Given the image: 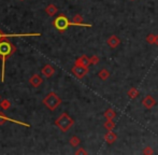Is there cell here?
Listing matches in <instances>:
<instances>
[{
  "instance_id": "obj_1",
  "label": "cell",
  "mask_w": 158,
  "mask_h": 155,
  "mask_svg": "<svg viewBox=\"0 0 158 155\" xmlns=\"http://www.w3.org/2000/svg\"><path fill=\"white\" fill-rule=\"evenodd\" d=\"M16 52V46L10 42L8 39H3L0 41V59L2 61V71H1V81H4V66L6 61L10 56H12Z\"/></svg>"
},
{
  "instance_id": "obj_2",
  "label": "cell",
  "mask_w": 158,
  "mask_h": 155,
  "mask_svg": "<svg viewBox=\"0 0 158 155\" xmlns=\"http://www.w3.org/2000/svg\"><path fill=\"white\" fill-rule=\"evenodd\" d=\"M43 105L45 106L48 109H50L51 111H54L57 107H59V106L61 105V99L56 93L51 92L44 97Z\"/></svg>"
},
{
  "instance_id": "obj_3",
  "label": "cell",
  "mask_w": 158,
  "mask_h": 155,
  "mask_svg": "<svg viewBox=\"0 0 158 155\" xmlns=\"http://www.w3.org/2000/svg\"><path fill=\"white\" fill-rule=\"evenodd\" d=\"M53 25H54V27L56 28L59 32H64L68 29L69 26L72 25V22L69 21V19L64 14H60L54 19Z\"/></svg>"
},
{
  "instance_id": "obj_4",
  "label": "cell",
  "mask_w": 158,
  "mask_h": 155,
  "mask_svg": "<svg viewBox=\"0 0 158 155\" xmlns=\"http://www.w3.org/2000/svg\"><path fill=\"white\" fill-rule=\"evenodd\" d=\"M73 119H71L70 116L68 115L67 113H63L60 116L58 117V119L55 121V125L57 126V127L59 128V129L61 130V132H67V130L69 129V128L71 127V126L73 125Z\"/></svg>"
},
{
  "instance_id": "obj_5",
  "label": "cell",
  "mask_w": 158,
  "mask_h": 155,
  "mask_svg": "<svg viewBox=\"0 0 158 155\" xmlns=\"http://www.w3.org/2000/svg\"><path fill=\"white\" fill-rule=\"evenodd\" d=\"M72 72L75 77L81 79V78H83L88 72V67H83V66L75 64V66L72 68Z\"/></svg>"
},
{
  "instance_id": "obj_6",
  "label": "cell",
  "mask_w": 158,
  "mask_h": 155,
  "mask_svg": "<svg viewBox=\"0 0 158 155\" xmlns=\"http://www.w3.org/2000/svg\"><path fill=\"white\" fill-rule=\"evenodd\" d=\"M42 82H43V80H42V78L40 77L39 74H33V76L29 79L30 85H32L33 87H38V86H40L42 84Z\"/></svg>"
},
{
  "instance_id": "obj_7",
  "label": "cell",
  "mask_w": 158,
  "mask_h": 155,
  "mask_svg": "<svg viewBox=\"0 0 158 155\" xmlns=\"http://www.w3.org/2000/svg\"><path fill=\"white\" fill-rule=\"evenodd\" d=\"M72 25H74V26H84V27H92V25H88V24H84L83 23V17H82L80 14L74 15V17H73Z\"/></svg>"
},
{
  "instance_id": "obj_8",
  "label": "cell",
  "mask_w": 158,
  "mask_h": 155,
  "mask_svg": "<svg viewBox=\"0 0 158 155\" xmlns=\"http://www.w3.org/2000/svg\"><path fill=\"white\" fill-rule=\"evenodd\" d=\"M41 71H42V74L46 78H51L55 73V69L51 65H45L43 68H42Z\"/></svg>"
},
{
  "instance_id": "obj_9",
  "label": "cell",
  "mask_w": 158,
  "mask_h": 155,
  "mask_svg": "<svg viewBox=\"0 0 158 155\" xmlns=\"http://www.w3.org/2000/svg\"><path fill=\"white\" fill-rule=\"evenodd\" d=\"M75 64H77V65L83 66V67H88V66L92 64V61H90V58H88L87 56L83 55V56H81L77 61H75Z\"/></svg>"
},
{
  "instance_id": "obj_10",
  "label": "cell",
  "mask_w": 158,
  "mask_h": 155,
  "mask_svg": "<svg viewBox=\"0 0 158 155\" xmlns=\"http://www.w3.org/2000/svg\"><path fill=\"white\" fill-rule=\"evenodd\" d=\"M57 11H58V9H57V6H54V4H48V6H46V9H45V12L48 13L50 16H54L55 14L57 13Z\"/></svg>"
},
{
  "instance_id": "obj_11",
  "label": "cell",
  "mask_w": 158,
  "mask_h": 155,
  "mask_svg": "<svg viewBox=\"0 0 158 155\" xmlns=\"http://www.w3.org/2000/svg\"><path fill=\"white\" fill-rule=\"evenodd\" d=\"M143 105H144V107H145V108L151 109V108L155 105V100L151 96H146L145 98H144V100H143Z\"/></svg>"
},
{
  "instance_id": "obj_12",
  "label": "cell",
  "mask_w": 158,
  "mask_h": 155,
  "mask_svg": "<svg viewBox=\"0 0 158 155\" xmlns=\"http://www.w3.org/2000/svg\"><path fill=\"white\" fill-rule=\"evenodd\" d=\"M19 37V36H40V34H27V35H6L0 29V41L3 39H6L8 37Z\"/></svg>"
},
{
  "instance_id": "obj_13",
  "label": "cell",
  "mask_w": 158,
  "mask_h": 155,
  "mask_svg": "<svg viewBox=\"0 0 158 155\" xmlns=\"http://www.w3.org/2000/svg\"><path fill=\"white\" fill-rule=\"evenodd\" d=\"M108 44L111 46V48H114L119 44V40H118V38H117L116 36H112V37H110V38L108 39Z\"/></svg>"
},
{
  "instance_id": "obj_14",
  "label": "cell",
  "mask_w": 158,
  "mask_h": 155,
  "mask_svg": "<svg viewBox=\"0 0 158 155\" xmlns=\"http://www.w3.org/2000/svg\"><path fill=\"white\" fill-rule=\"evenodd\" d=\"M104 138H106V140L108 141L109 143H112V142H114V141L116 140V135L113 134L111 130H109V132L106 135V137H104Z\"/></svg>"
},
{
  "instance_id": "obj_15",
  "label": "cell",
  "mask_w": 158,
  "mask_h": 155,
  "mask_svg": "<svg viewBox=\"0 0 158 155\" xmlns=\"http://www.w3.org/2000/svg\"><path fill=\"white\" fill-rule=\"evenodd\" d=\"M0 107L3 110H8L11 108V103L8 99H3V100H1V103H0Z\"/></svg>"
},
{
  "instance_id": "obj_16",
  "label": "cell",
  "mask_w": 158,
  "mask_h": 155,
  "mask_svg": "<svg viewBox=\"0 0 158 155\" xmlns=\"http://www.w3.org/2000/svg\"><path fill=\"white\" fill-rule=\"evenodd\" d=\"M80 142H81V140L75 136H73L72 138L70 139V145H72V147H77V145H80Z\"/></svg>"
},
{
  "instance_id": "obj_17",
  "label": "cell",
  "mask_w": 158,
  "mask_h": 155,
  "mask_svg": "<svg viewBox=\"0 0 158 155\" xmlns=\"http://www.w3.org/2000/svg\"><path fill=\"white\" fill-rule=\"evenodd\" d=\"M104 116H106V119H112L113 117L115 116V112L113 111V110L109 109L108 111H106V113H104Z\"/></svg>"
},
{
  "instance_id": "obj_18",
  "label": "cell",
  "mask_w": 158,
  "mask_h": 155,
  "mask_svg": "<svg viewBox=\"0 0 158 155\" xmlns=\"http://www.w3.org/2000/svg\"><path fill=\"white\" fill-rule=\"evenodd\" d=\"M108 77H109V72L106 71V69L101 70V71L99 72V78H101L102 80H106L108 79Z\"/></svg>"
},
{
  "instance_id": "obj_19",
  "label": "cell",
  "mask_w": 158,
  "mask_h": 155,
  "mask_svg": "<svg viewBox=\"0 0 158 155\" xmlns=\"http://www.w3.org/2000/svg\"><path fill=\"white\" fill-rule=\"evenodd\" d=\"M6 119H8V117L6 116V114H4L3 112H0V126L3 125L6 122Z\"/></svg>"
},
{
  "instance_id": "obj_20",
  "label": "cell",
  "mask_w": 158,
  "mask_h": 155,
  "mask_svg": "<svg viewBox=\"0 0 158 155\" xmlns=\"http://www.w3.org/2000/svg\"><path fill=\"white\" fill-rule=\"evenodd\" d=\"M104 126H106V127L108 128V130H112V127H114V126H115V124L110 123V119H109V122H108V123H106V124H104Z\"/></svg>"
},
{
  "instance_id": "obj_21",
  "label": "cell",
  "mask_w": 158,
  "mask_h": 155,
  "mask_svg": "<svg viewBox=\"0 0 158 155\" xmlns=\"http://www.w3.org/2000/svg\"><path fill=\"white\" fill-rule=\"evenodd\" d=\"M129 95H130V97H132V98H135L138 95V92L135 90H131L130 92H129Z\"/></svg>"
},
{
  "instance_id": "obj_22",
  "label": "cell",
  "mask_w": 158,
  "mask_h": 155,
  "mask_svg": "<svg viewBox=\"0 0 158 155\" xmlns=\"http://www.w3.org/2000/svg\"><path fill=\"white\" fill-rule=\"evenodd\" d=\"M90 61H92V64H98V61H99V58H98L97 56H93L92 58H90Z\"/></svg>"
},
{
  "instance_id": "obj_23",
  "label": "cell",
  "mask_w": 158,
  "mask_h": 155,
  "mask_svg": "<svg viewBox=\"0 0 158 155\" xmlns=\"http://www.w3.org/2000/svg\"><path fill=\"white\" fill-rule=\"evenodd\" d=\"M86 153H87V152H86L84 149H80V150H77V151L75 152V154H77V155H79V154H86Z\"/></svg>"
},
{
  "instance_id": "obj_24",
  "label": "cell",
  "mask_w": 158,
  "mask_h": 155,
  "mask_svg": "<svg viewBox=\"0 0 158 155\" xmlns=\"http://www.w3.org/2000/svg\"><path fill=\"white\" fill-rule=\"evenodd\" d=\"M22 1H24V0H22Z\"/></svg>"
},
{
  "instance_id": "obj_25",
  "label": "cell",
  "mask_w": 158,
  "mask_h": 155,
  "mask_svg": "<svg viewBox=\"0 0 158 155\" xmlns=\"http://www.w3.org/2000/svg\"><path fill=\"white\" fill-rule=\"evenodd\" d=\"M0 98H1V96H0Z\"/></svg>"
}]
</instances>
